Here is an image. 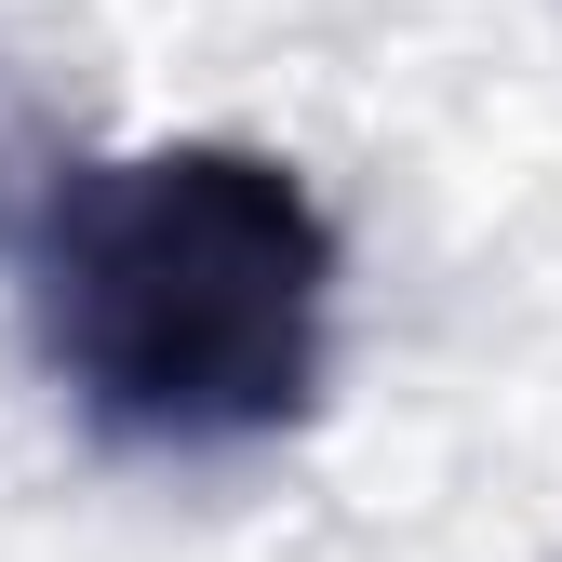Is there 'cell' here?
Listing matches in <instances>:
<instances>
[{
	"label": "cell",
	"mask_w": 562,
	"mask_h": 562,
	"mask_svg": "<svg viewBox=\"0 0 562 562\" xmlns=\"http://www.w3.org/2000/svg\"><path fill=\"white\" fill-rule=\"evenodd\" d=\"M27 335L134 456H241L322 415L335 215L241 134L67 161L27 228Z\"/></svg>",
	"instance_id": "1"
}]
</instances>
